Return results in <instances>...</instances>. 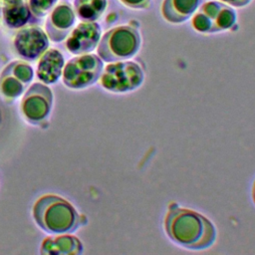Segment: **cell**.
Here are the masks:
<instances>
[{"instance_id":"obj_9","label":"cell","mask_w":255,"mask_h":255,"mask_svg":"<svg viewBox=\"0 0 255 255\" xmlns=\"http://www.w3.org/2000/svg\"><path fill=\"white\" fill-rule=\"evenodd\" d=\"M101 36L102 29L96 21H82L65 39V48L73 55L88 54L98 47Z\"/></svg>"},{"instance_id":"obj_6","label":"cell","mask_w":255,"mask_h":255,"mask_svg":"<svg viewBox=\"0 0 255 255\" xmlns=\"http://www.w3.org/2000/svg\"><path fill=\"white\" fill-rule=\"evenodd\" d=\"M53 106V92L42 82L30 85L22 97L20 111L24 119L33 125L46 121Z\"/></svg>"},{"instance_id":"obj_4","label":"cell","mask_w":255,"mask_h":255,"mask_svg":"<svg viewBox=\"0 0 255 255\" xmlns=\"http://www.w3.org/2000/svg\"><path fill=\"white\" fill-rule=\"evenodd\" d=\"M144 71L135 61H119L108 64L99 79L100 86L114 94L130 93L141 87Z\"/></svg>"},{"instance_id":"obj_20","label":"cell","mask_w":255,"mask_h":255,"mask_svg":"<svg viewBox=\"0 0 255 255\" xmlns=\"http://www.w3.org/2000/svg\"><path fill=\"white\" fill-rule=\"evenodd\" d=\"M251 197H252V201L255 205V179L253 180V183H252V188H251Z\"/></svg>"},{"instance_id":"obj_11","label":"cell","mask_w":255,"mask_h":255,"mask_svg":"<svg viewBox=\"0 0 255 255\" xmlns=\"http://www.w3.org/2000/svg\"><path fill=\"white\" fill-rule=\"evenodd\" d=\"M1 18L9 29H21L36 22L28 0L1 1Z\"/></svg>"},{"instance_id":"obj_21","label":"cell","mask_w":255,"mask_h":255,"mask_svg":"<svg viewBox=\"0 0 255 255\" xmlns=\"http://www.w3.org/2000/svg\"><path fill=\"white\" fill-rule=\"evenodd\" d=\"M1 1H9V0H1Z\"/></svg>"},{"instance_id":"obj_16","label":"cell","mask_w":255,"mask_h":255,"mask_svg":"<svg viewBox=\"0 0 255 255\" xmlns=\"http://www.w3.org/2000/svg\"><path fill=\"white\" fill-rule=\"evenodd\" d=\"M237 21V15L233 8L227 4L222 5L215 21V29L217 32H222L226 30H231Z\"/></svg>"},{"instance_id":"obj_3","label":"cell","mask_w":255,"mask_h":255,"mask_svg":"<svg viewBox=\"0 0 255 255\" xmlns=\"http://www.w3.org/2000/svg\"><path fill=\"white\" fill-rule=\"evenodd\" d=\"M141 45V37L131 25H122L106 32L97 47V55L107 63L132 58Z\"/></svg>"},{"instance_id":"obj_18","label":"cell","mask_w":255,"mask_h":255,"mask_svg":"<svg viewBox=\"0 0 255 255\" xmlns=\"http://www.w3.org/2000/svg\"><path fill=\"white\" fill-rule=\"evenodd\" d=\"M124 5L132 9H146L150 6L151 0H120Z\"/></svg>"},{"instance_id":"obj_12","label":"cell","mask_w":255,"mask_h":255,"mask_svg":"<svg viewBox=\"0 0 255 255\" xmlns=\"http://www.w3.org/2000/svg\"><path fill=\"white\" fill-rule=\"evenodd\" d=\"M36 75L40 82L51 85L55 84L62 76L65 60L62 53L54 48L48 49L38 59Z\"/></svg>"},{"instance_id":"obj_17","label":"cell","mask_w":255,"mask_h":255,"mask_svg":"<svg viewBox=\"0 0 255 255\" xmlns=\"http://www.w3.org/2000/svg\"><path fill=\"white\" fill-rule=\"evenodd\" d=\"M58 0H28L29 7L35 18L41 19L48 15L56 6Z\"/></svg>"},{"instance_id":"obj_2","label":"cell","mask_w":255,"mask_h":255,"mask_svg":"<svg viewBox=\"0 0 255 255\" xmlns=\"http://www.w3.org/2000/svg\"><path fill=\"white\" fill-rule=\"evenodd\" d=\"M32 216L41 229L53 234L71 233L87 223L71 202L55 194L40 196L34 202Z\"/></svg>"},{"instance_id":"obj_1","label":"cell","mask_w":255,"mask_h":255,"mask_svg":"<svg viewBox=\"0 0 255 255\" xmlns=\"http://www.w3.org/2000/svg\"><path fill=\"white\" fill-rule=\"evenodd\" d=\"M163 228L171 242L192 251L208 249L217 236L216 227L209 218L175 201L167 205Z\"/></svg>"},{"instance_id":"obj_13","label":"cell","mask_w":255,"mask_h":255,"mask_svg":"<svg viewBox=\"0 0 255 255\" xmlns=\"http://www.w3.org/2000/svg\"><path fill=\"white\" fill-rule=\"evenodd\" d=\"M83 244L79 238L63 233V235L46 237L41 244V253L49 255H78L83 252Z\"/></svg>"},{"instance_id":"obj_22","label":"cell","mask_w":255,"mask_h":255,"mask_svg":"<svg viewBox=\"0 0 255 255\" xmlns=\"http://www.w3.org/2000/svg\"><path fill=\"white\" fill-rule=\"evenodd\" d=\"M0 119H1V115H0Z\"/></svg>"},{"instance_id":"obj_7","label":"cell","mask_w":255,"mask_h":255,"mask_svg":"<svg viewBox=\"0 0 255 255\" xmlns=\"http://www.w3.org/2000/svg\"><path fill=\"white\" fill-rule=\"evenodd\" d=\"M34 70L27 62L17 60L9 63L0 74V93L6 100H15L29 87Z\"/></svg>"},{"instance_id":"obj_10","label":"cell","mask_w":255,"mask_h":255,"mask_svg":"<svg viewBox=\"0 0 255 255\" xmlns=\"http://www.w3.org/2000/svg\"><path fill=\"white\" fill-rule=\"evenodd\" d=\"M76 22V13L74 8L68 2H60L49 13L45 32L49 40L55 43L62 42L72 31Z\"/></svg>"},{"instance_id":"obj_8","label":"cell","mask_w":255,"mask_h":255,"mask_svg":"<svg viewBox=\"0 0 255 255\" xmlns=\"http://www.w3.org/2000/svg\"><path fill=\"white\" fill-rule=\"evenodd\" d=\"M49 38L46 32L37 25L19 29L15 34L13 46L16 54L25 61L38 60L49 49Z\"/></svg>"},{"instance_id":"obj_15","label":"cell","mask_w":255,"mask_h":255,"mask_svg":"<svg viewBox=\"0 0 255 255\" xmlns=\"http://www.w3.org/2000/svg\"><path fill=\"white\" fill-rule=\"evenodd\" d=\"M107 6L108 0H74V11L81 21H97Z\"/></svg>"},{"instance_id":"obj_19","label":"cell","mask_w":255,"mask_h":255,"mask_svg":"<svg viewBox=\"0 0 255 255\" xmlns=\"http://www.w3.org/2000/svg\"><path fill=\"white\" fill-rule=\"evenodd\" d=\"M220 1L230 5L232 7H237V8L244 7L251 2V0H220Z\"/></svg>"},{"instance_id":"obj_5","label":"cell","mask_w":255,"mask_h":255,"mask_svg":"<svg viewBox=\"0 0 255 255\" xmlns=\"http://www.w3.org/2000/svg\"><path fill=\"white\" fill-rule=\"evenodd\" d=\"M104 61L96 54L77 55L64 66L63 84L72 90L86 89L96 84L103 72Z\"/></svg>"},{"instance_id":"obj_14","label":"cell","mask_w":255,"mask_h":255,"mask_svg":"<svg viewBox=\"0 0 255 255\" xmlns=\"http://www.w3.org/2000/svg\"><path fill=\"white\" fill-rule=\"evenodd\" d=\"M202 0H163L161 15L169 23L179 24L187 21L197 11Z\"/></svg>"}]
</instances>
